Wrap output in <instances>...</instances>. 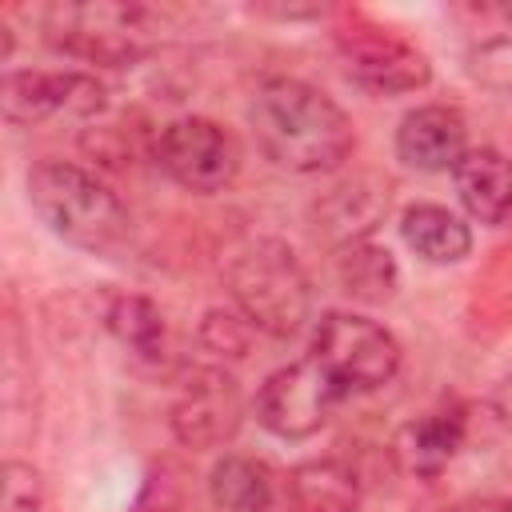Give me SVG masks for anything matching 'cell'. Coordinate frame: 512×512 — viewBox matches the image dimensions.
I'll list each match as a JSON object with an SVG mask.
<instances>
[{"mask_svg": "<svg viewBox=\"0 0 512 512\" xmlns=\"http://www.w3.org/2000/svg\"><path fill=\"white\" fill-rule=\"evenodd\" d=\"M28 204L40 216V224L92 256L116 252L132 236V220L124 200L88 168L72 160H40L24 176Z\"/></svg>", "mask_w": 512, "mask_h": 512, "instance_id": "cell-2", "label": "cell"}, {"mask_svg": "<svg viewBox=\"0 0 512 512\" xmlns=\"http://www.w3.org/2000/svg\"><path fill=\"white\" fill-rule=\"evenodd\" d=\"M40 28L56 52L96 68H132L156 48V20L144 4H52Z\"/></svg>", "mask_w": 512, "mask_h": 512, "instance_id": "cell-4", "label": "cell"}, {"mask_svg": "<svg viewBox=\"0 0 512 512\" xmlns=\"http://www.w3.org/2000/svg\"><path fill=\"white\" fill-rule=\"evenodd\" d=\"M340 400L344 392L332 384V376L312 356H304L264 376L252 400V416L276 440H308L332 420Z\"/></svg>", "mask_w": 512, "mask_h": 512, "instance_id": "cell-8", "label": "cell"}, {"mask_svg": "<svg viewBox=\"0 0 512 512\" xmlns=\"http://www.w3.org/2000/svg\"><path fill=\"white\" fill-rule=\"evenodd\" d=\"M392 208V184L380 176H352L336 188H328L312 204V228L316 240H324L332 252L356 240H372V232L384 224Z\"/></svg>", "mask_w": 512, "mask_h": 512, "instance_id": "cell-11", "label": "cell"}, {"mask_svg": "<svg viewBox=\"0 0 512 512\" xmlns=\"http://www.w3.org/2000/svg\"><path fill=\"white\" fill-rule=\"evenodd\" d=\"M208 504L212 512H272L276 476L256 456L224 452L208 472Z\"/></svg>", "mask_w": 512, "mask_h": 512, "instance_id": "cell-17", "label": "cell"}, {"mask_svg": "<svg viewBox=\"0 0 512 512\" xmlns=\"http://www.w3.org/2000/svg\"><path fill=\"white\" fill-rule=\"evenodd\" d=\"M0 104L12 128H32L52 116L96 120L108 108V88L84 68H8Z\"/></svg>", "mask_w": 512, "mask_h": 512, "instance_id": "cell-9", "label": "cell"}, {"mask_svg": "<svg viewBox=\"0 0 512 512\" xmlns=\"http://www.w3.org/2000/svg\"><path fill=\"white\" fill-rule=\"evenodd\" d=\"M44 508V480L32 460L8 456L4 460V500L0 512H40Z\"/></svg>", "mask_w": 512, "mask_h": 512, "instance_id": "cell-22", "label": "cell"}, {"mask_svg": "<svg viewBox=\"0 0 512 512\" xmlns=\"http://www.w3.org/2000/svg\"><path fill=\"white\" fill-rule=\"evenodd\" d=\"M400 240L412 256H420L424 264L448 268L472 256V228L444 204L432 200H416L400 212Z\"/></svg>", "mask_w": 512, "mask_h": 512, "instance_id": "cell-16", "label": "cell"}, {"mask_svg": "<svg viewBox=\"0 0 512 512\" xmlns=\"http://www.w3.org/2000/svg\"><path fill=\"white\" fill-rule=\"evenodd\" d=\"M248 128L268 164L296 176L336 172L356 152L352 116L300 76H268L248 96Z\"/></svg>", "mask_w": 512, "mask_h": 512, "instance_id": "cell-1", "label": "cell"}, {"mask_svg": "<svg viewBox=\"0 0 512 512\" xmlns=\"http://www.w3.org/2000/svg\"><path fill=\"white\" fill-rule=\"evenodd\" d=\"M336 52L344 60L348 80L372 96H408L428 88L432 80L428 56L408 36L380 28L364 12L344 16V24L336 28Z\"/></svg>", "mask_w": 512, "mask_h": 512, "instance_id": "cell-7", "label": "cell"}, {"mask_svg": "<svg viewBox=\"0 0 512 512\" xmlns=\"http://www.w3.org/2000/svg\"><path fill=\"white\" fill-rule=\"evenodd\" d=\"M444 512H512V500L508 496H472V500H460Z\"/></svg>", "mask_w": 512, "mask_h": 512, "instance_id": "cell-24", "label": "cell"}, {"mask_svg": "<svg viewBox=\"0 0 512 512\" xmlns=\"http://www.w3.org/2000/svg\"><path fill=\"white\" fill-rule=\"evenodd\" d=\"M468 72H472L476 84L512 100V32H500V36H488V40L472 44Z\"/></svg>", "mask_w": 512, "mask_h": 512, "instance_id": "cell-21", "label": "cell"}, {"mask_svg": "<svg viewBox=\"0 0 512 512\" xmlns=\"http://www.w3.org/2000/svg\"><path fill=\"white\" fill-rule=\"evenodd\" d=\"M396 160L416 172H452L468 144V120L452 104H416L396 124Z\"/></svg>", "mask_w": 512, "mask_h": 512, "instance_id": "cell-13", "label": "cell"}, {"mask_svg": "<svg viewBox=\"0 0 512 512\" xmlns=\"http://www.w3.org/2000/svg\"><path fill=\"white\" fill-rule=\"evenodd\" d=\"M336 284L356 304H388L400 292V264L396 256L376 240H356L332 252Z\"/></svg>", "mask_w": 512, "mask_h": 512, "instance_id": "cell-18", "label": "cell"}, {"mask_svg": "<svg viewBox=\"0 0 512 512\" xmlns=\"http://www.w3.org/2000/svg\"><path fill=\"white\" fill-rule=\"evenodd\" d=\"M224 288L232 308L244 312L264 336L292 340L312 320V280L300 256L276 236L236 248L224 268Z\"/></svg>", "mask_w": 512, "mask_h": 512, "instance_id": "cell-3", "label": "cell"}, {"mask_svg": "<svg viewBox=\"0 0 512 512\" xmlns=\"http://www.w3.org/2000/svg\"><path fill=\"white\" fill-rule=\"evenodd\" d=\"M464 440H468V408L460 400H444L400 424V432L392 436V460L400 464V472L416 480H436L460 456Z\"/></svg>", "mask_w": 512, "mask_h": 512, "instance_id": "cell-12", "label": "cell"}, {"mask_svg": "<svg viewBox=\"0 0 512 512\" xmlns=\"http://www.w3.org/2000/svg\"><path fill=\"white\" fill-rule=\"evenodd\" d=\"M132 512H184L180 488H176L172 480H164V476H152L148 488H144V496L136 500Z\"/></svg>", "mask_w": 512, "mask_h": 512, "instance_id": "cell-23", "label": "cell"}, {"mask_svg": "<svg viewBox=\"0 0 512 512\" xmlns=\"http://www.w3.org/2000/svg\"><path fill=\"white\" fill-rule=\"evenodd\" d=\"M308 356L332 376V384L352 396V392H380L384 384L396 380L404 364V348L384 328L380 320L348 308H332L316 320Z\"/></svg>", "mask_w": 512, "mask_h": 512, "instance_id": "cell-5", "label": "cell"}, {"mask_svg": "<svg viewBox=\"0 0 512 512\" xmlns=\"http://www.w3.org/2000/svg\"><path fill=\"white\" fill-rule=\"evenodd\" d=\"M492 412H496V420L504 428H512V372L492 388Z\"/></svg>", "mask_w": 512, "mask_h": 512, "instance_id": "cell-25", "label": "cell"}, {"mask_svg": "<svg viewBox=\"0 0 512 512\" xmlns=\"http://www.w3.org/2000/svg\"><path fill=\"white\" fill-rule=\"evenodd\" d=\"M496 16H500V20H508V24H512V4H500V8H496Z\"/></svg>", "mask_w": 512, "mask_h": 512, "instance_id": "cell-26", "label": "cell"}, {"mask_svg": "<svg viewBox=\"0 0 512 512\" xmlns=\"http://www.w3.org/2000/svg\"><path fill=\"white\" fill-rule=\"evenodd\" d=\"M252 320L236 308H208L200 316V328H196V340L200 348L216 360V364H236L252 352Z\"/></svg>", "mask_w": 512, "mask_h": 512, "instance_id": "cell-20", "label": "cell"}, {"mask_svg": "<svg viewBox=\"0 0 512 512\" xmlns=\"http://www.w3.org/2000/svg\"><path fill=\"white\" fill-rule=\"evenodd\" d=\"M364 496L360 472L340 456H316L288 472L284 512H356Z\"/></svg>", "mask_w": 512, "mask_h": 512, "instance_id": "cell-15", "label": "cell"}, {"mask_svg": "<svg viewBox=\"0 0 512 512\" xmlns=\"http://www.w3.org/2000/svg\"><path fill=\"white\" fill-rule=\"evenodd\" d=\"M104 328L116 336L120 348H128L136 360L156 364L168 348V324L152 296L144 292H116L104 308Z\"/></svg>", "mask_w": 512, "mask_h": 512, "instance_id": "cell-19", "label": "cell"}, {"mask_svg": "<svg viewBox=\"0 0 512 512\" xmlns=\"http://www.w3.org/2000/svg\"><path fill=\"white\" fill-rule=\"evenodd\" d=\"M240 424H244V396L236 376L224 364L192 368L168 408V428L176 444L188 452H212L232 444Z\"/></svg>", "mask_w": 512, "mask_h": 512, "instance_id": "cell-10", "label": "cell"}, {"mask_svg": "<svg viewBox=\"0 0 512 512\" xmlns=\"http://www.w3.org/2000/svg\"><path fill=\"white\" fill-rule=\"evenodd\" d=\"M456 200L480 224H504L512 216V156L492 144L468 148L464 160L452 168Z\"/></svg>", "mask_w": 512, "mask_h": 512, "instance_id": "cell-14", "label": "cell"}, {"mask_svg": "<svg viewBox=\"0 0 512 512\" xmlns=\"http://www.w3.org/2000/svg\"><path fill=\"white\" fill-rule=\"evenodd\" d=\"M156 168L192 196L224 192L244 164L240 140L212 116H176L152 140Z\"/></svg>", "mask_w": 512, "mask_h": 512, "instance_id": "cell-6", "label": "cell"}]
</instances>
